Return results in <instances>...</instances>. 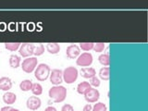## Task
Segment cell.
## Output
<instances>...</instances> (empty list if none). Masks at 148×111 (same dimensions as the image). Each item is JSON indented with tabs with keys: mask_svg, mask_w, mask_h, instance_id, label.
Instances as JSON below:
<instances>
[{
	"mask_svg": "<svg viewBox=\"0 0 148 111\" xmlns=\"http://www.w3.org/2000/svg\"><path fill=\"white\" fill-rule=\"evenodd\" d=\"M48 95L55 103H61L67 97V89L62 85H54L49 89Z\"/></svg>",
	"mask_w": 148,
	"mask_h": 111,
	"instance_id": "obj_1",
	"label": "cell"
},
{
	"mask_svg": "<svg viewBox=\"0 0 148 111\" xmlns=\"http://www.w3.org/2000/svg\"><path fill=\"white\" fill-rule=\"evenodd\" d=\"M50 72H51V69L48 65L45 63H41L39 65H37V67L35 69L34 77L39 82H45L48 79Z\"/></svg>",
	"mask_w": 148,
	"mask_h": 111,
	"instance_id": "obj_2",
	"label": "cell"
},
{
	"mask_svg": "<svg viewBox=\"0 0 148 111\" xmlns=\"http://www.w3.org/2000/svg\"><path fill=\"white\" fill-rule=\"evenodd\" d=\"M79 76V71L72 66L67 67L63 71V81L67 83V84H71V83L75 82Z\"/></svg>",
	"mask_w": 148,
	"mask_h": 111,
	"instance_id": "obj_3",
	"label": "cell"
},
{
	"mask_svg": "<svg viewBox=\"0 0 148 111\" xmlns=\"http://www.w3.org/2000/svg\"><path fill=\"white\" fill-rule=\"evenodd\" d=\"M38 65V59L35 57H30L27 58L22 61L21 63V69L22 71L26 73H32L35 71V69Z\"/></svg>",
	"mask_w": 148,
	"mask_h": 111,
	"instance_id": "obj_4",
	"label": "cell"
},
{
	"mask_svg": "<svg viewBox=\"0 0 148 111\" xmlns=\"http://www.w3.org/2000/svg\"><path fill=\"white\" fill-rule=\"evenodd\" d=\"M92 60H94V58H92V55L89 52H84L81 54L76 59V64L77 66H80V67H83V68H86V67H90L92 63Z\"/></svg>",
	"mask_w": 148,
	"mask_h": 111,
	"instance_id": "obj_5",
	"label": "cell"
},
{
	"mask_svg": "<svg viewBox=\"0 0 148 111\" xmlns=\"http://www.w3.org/2000/svg\"><path fill=\"white\" fill-rule=\"evenodd\" d=\"M100 98V92L96 88L91 87L84 94V99L88 102V104L96 103Z\"/></svg>",
	"mask_w": 148,
	"mask_h": 111,
	"instance_id": "obj_6",
	"label": "cell"
},
{
	"mask_svg": "<svg viewBox=\"0 0 148 111\" xmlns=\"http://www.w3.org/2000/svg\"><path fill=\"white\" fill-rule=\"evenodd\" d=\"M50 82L54 85H60L63 82V71L61 69H54L50 72Z\"/></svg>",
	"mask_w": 148,
	"mask_h": 111,
	"instance_id": "obj_7",
	"label": "cell"
},
{
	"mask_svg": "<svg viewBox=\"0 0 148 111\" xmlns=\"http://www.w3.org/2000/svg\"><path fill=\"white\" fill-rule=\"evenodd\" d=\"M34 44L24 43L21 45V47L18 49V54L22 58H30L32 55H34Z\"/></svg>",
	"mask_w": 148,
	"mask_h": 111,
	"instance_id": "obj_8",
	"label": "cell"
},
{
	"mask_svg": "<svg viewBox=\"0 0 148 111\" xmlns=\"http://www.w3.org/2000/svg\"><path fill=\"white\" fill-rule=\"evenodd\" d=\"M41 106H42V101L38 96L35 95L30 96L26 101V106L30 110H37L41 108Z\"/></svg>",
	"mask_w": 148,
	"mask_h": 111,
	"instance_id": "obj_9",
	"label": "cell"
},
{
	"mask_svg": "<svg viewBox=\"0 0 148 111\" xmlns=\"http://www.w3.org/2000/svg\"><path fill=\"white\" fill-rule=\"evenodd\" d=\"M66 55L69 59L77 58L81 55V49L77 45H71L66 49Z\"/></svg>",
	"mask_w": 148,
	"mask_h": 111,
	"instance_id": "obj_10",
	"label": "cell"
},
{
	"mask_svg": "<svg viewBox=\"0 0 148 111\" xmlns=\"http://www.w3.org/2000/svg\"><path fill=\"white\" fill-rule=\"evenodd\" d=\"M12 81L10 78L8 77H2L0 78V90L8 92L12 88Z\"/></svg>",
	"mask_w": 148,
	"mask_h": 111,
	"instance_id": "obj_11",
	"label": "cell"
},
{
	"mask_svg": "<svg viewBox=\"0 0 148 111\" xmlns=\"http://www.w3.org/2000/svg\"><path fill=\"white\" fill-rule=\"evenodd\" d=\"M80 74L82 75V78L84 79H90L96 76V71L94 68L92 67H86V68H82V69L80 71Z\"/></svg>",
	"mask_w": 148,
	"mask_h": 111,
	"instance_id": "obj_12",
	"label": "cell"
},
{
	"mask_svg": "<svg viewBox=\"0 0 148 111\" xmlns=\"http://www.w3.org/2000/svg\"><path fill=\"white\" fill-rule=\"evenodd\" d=\"M17 101V95L12 92H6L3 95V102L8 106L13 105Z\"/></svg>",
	"mask_w": 148,
	"mask_h": 111,
	"instance_id": "obj_13",
	"label": "cell"
},
{
	"mask_svg": "<svg viewBox=\"0 0 148 111\" xmlns=\"http://www.w3.org/2000/svg\"><path fill=\"white\" fill-rule=\"evenodd\" d=\"M46 50L51 55H57L60 51V45L58 43H48L46 44Z\"/></svg>",
	"mask_w": 148,
	"mask_h": 111,
	"instance_id": "obj_14",
	"label": "cell"
},
{
	"mask_svg": "<svg viewBox=\"0 0 148 111\" xmlns=\"http://www.w3.org/2000/svg\"><path fill=\"white\" fill-rule=\"evenodd\" d=\"M9 66L12 69H18L21 65V57L17 55H11L9 57Z\"/></svg>",
	"mask_w": 148,
	"mask_h": 111,
	"instance_id": "obj_15",
	"label": "cell"
},
{
	"mask_svg": "<svg viewBox=\"0 0 148 111\" xmlns=\"http://www.w3.org/2000/svg\"><path fill=\"white\" fill-rule=\"evenodd\" d=\"M92 86L88 82H82L77 86V92L80 95H84L85 92L90 89Z\"/></svg>",
	"mask_w": 148,
	"mask_h": 111,
	"instance_id": "obj_16",
	"label": "cell"
},
{
	"mask_svg": "<svg viewBox=\"0 0 148 111\" xmlns=\"http://www.w3.org/2000/svg\"><path fill=\"white\" fill-rule=\"evenodd\" d=\"M32 84H34V82H32V80L26 79V80H23L22 82H21V83H20V89L22 92H29L30 90H32Z\"/></svg>",
	"mask_w": 148,
	"mask_h": 111,
	"instance_id": "obj_17",
	"label": "cell"
},
{
	"mask_svg": "<svg viewBox=\"0 0 148 111\" xmlns=\"http://www.w3.org/2000/svg\"><path fill=\"white\" fill-rule=\"evenodd\" d=\"M110 76V69L109 67H103L99 71V77L103 81H108Z\"/></svg>",
	"mask_w": 148,
	"mask_h": 111,
	"instance_id": "obj_18",
	"label": "cell"
},
{
	"mask_svg": "<svg viewBox=\"0 0 148 111\" xmlns=\"http://www.w3.org/2000/svg\"><path fill=\"white\" fill-rule=\"evenodd\" d=\"M98 61L101 65H103L104 67H108L110 64V58L109 55L106 54H101L98 57Z\"/></svg>",
	"mask_w": 148,
	"mask_h": 111,
	"instance_id": "obj_19",
	"label": "cell"
},
{
	"mask_svg": "<svg viewBox=\"0 0 148 111\" xmlns=\"http://www.w3.org/2000/svg\"><path fill=\"white\" fill-rule=\"evenodd\" d=\"M32 95H35V96H39L43 94V86H42L40 83L36 82V83H34L32 84Z\"/></svg>",
	"mask_w": 148,
	"mask_h": 111,
	"instance_id": "obj_20",
	"label": "cell"
},
{
	"mask_svg": "<svg viewBox=\"0 0 148 111\" xmlns=\"http://www.w3.org/2000/svg\"><path fill=\"white\" fill-rule=\"evenodd\" d=\"M44 53H45V45L43 44L34 45V55L35 56V57H39V56H42Z\"/></svg>",
	"mask_w": 148,
	"mask_h": 111,
	"instance_id": "obj_21",
	"label": "cell"
},
{
	"mask_svg": "<svg viewBox=\"0 0 148 111\" xmlns=\"http://www.w3.org/2000/svg\"><path fill=\"white\" fill-rule=\"evenodd\" d=\"M21 43H5V48L9 51H17L21 47Z\"/></svg>",
	"mask_w": 148,
	"mask_h": 111,
	"instance_id": "obj_22",
	"label": "cell"
},
{
	"mask_svg": "<svg viewBox=\"0 0 148 111\" xmlns=\"http://www.w3.org/2000/svg\"><path fill=\"white\" fill-rule=\"evenodd\" d=\"M79 45H79L80 49L85 51V52H88V51H90L94 48L95 43H92V42H86V43H80Z\"/></svg>",
	"mask_w": 148,
	"mask_h": 111,
	"instance_id": "obj_23",
	"label": "cell"
},
{
	"mask_svg": "<svg viewBox=\"0 0 148 111\" xmlns=\"http://www.w3.org/2000/svg\"><path fill=\"white\" fill-rule=\"evenodd\" d=\"M92 111H108V106L102 102H98V103L96 102V104L92 106Z\"/></svg>",
	"mask_w": 148,
	"mask_h": 111,
	"instance_id": "obj_24",
	"label": "cell"
},
{
	"mask_svg": "<svg viewBox=\"0 0 148 111\" xmlns=\"http://www.w3.org/2000/svg\"><path fill=\"white\" fill-rule=\"evenodd\" d=\"M105 48H106L105 43H95L94 45V48L92 49H94L95 52H96V53H101V52H103Z\"/></svg>",
	"mask_w": 148,
	"mask_h": 111,
	"instance_id": "obj_25",
	"label": "cell"
},
{
	"mask_svg": "<svg viewBox=\"0 0 148 111\" xmlns=\"http://www.w3.org/2000/svg\"><path fill=\"white\" fill-rule=\"evenodd\" d=\"M90 85L92 86L94 88H96V87H99L100 86V80H99V78H97L96 76L95 77H92L90 79Z\"/></svg>",
	"mask_w": 148,
	"mask_h": 111,
	"instance_id": "obj_26",
	"label": "cell"
},
{
	"mask_svg": "<svg viewBox=\"0 0 148 111\" xmlns=\"http://www.w3.org/2000/svg\"><path fill=\"white\" fill-rule=\"evenodd\" d=\"M61 111H74V108L71 105L69 104H65L61 108Z\"/></svg>",
	"mask_w": 148,
	"mask_h": 111,
	"instance_id": "obj_27",
	"label": "cell"
},
{
	"mask_svg": "<svg viewBox=\"0 0 148 111\" xmlns=\"http://www.w3.org/2000/svg\"><path fill=\"white\" fill-rule=\"evenodd\" d=\"M92 106L91 104H86L84 106H83L82 111H92Z\"/></svg>",
	"mask_w": 148,
	"mask_h": 111,
	"instance_id": "obj_28",
	"label": "cell"
},
{
	"mask_svg": "<svg viewBox=\"0 0 148 111\" xmlns=\"http://www.w3.org/2000/svg\"><path fill=\"white\" fill-rule=\"evenodd\" d=\"M45 111H58V110H57V108H54V106H47V108L45 109Z\"/></svg>",
	"mask_w": 148,
	"mask_h": 111,
	"instance_id": "obj_29",
	"label": "cell"
},
{
	"mask_svg": "<svg viewBox=\"0 0 148 111\" xmlns=\"http://www.w3.org/2000/svg\"><path fill=\"white\" fill-rule=\"evenodd\" d=\"M11 106H3V108L0 109V111H10L11 110Z\"/></svg>",
	"mask_w": 148,
	"mask_h": 111,
	"instance_id": "obj_30",
	"label": "cell"
},
{
	"mask_svg": "<svg viewBox=\"0 0 148 111\" xmlns=\"http://www.w3.org/2000/svg\"><path fill=\"white\" fill-rule=\"evenodd\" d=\"M10 111H20V110H18V109H17V108H12Z\"/></svg>",
	"mask_w": 148,
	"mask_h": 111,
	"instance_id": "obj_31",
	"label": "cell"
}]
</instances>
